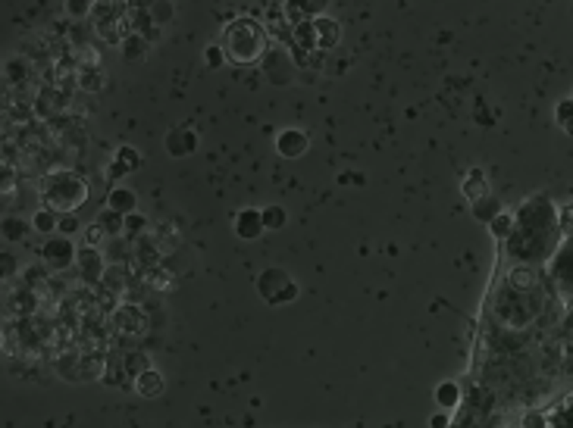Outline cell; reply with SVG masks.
Here are the masks:
<instances>
[{
    "label": "cell",
    "instance_id": "cell-1",
    "mask_svg": "<svg viewBox=\"0 0 573 428\" xmlns=\"http://www.w3.org/2000/svg\"><path fill=\"white\" fill-rule=\"evenodd\" d=\"M263 28L251 19H235L223 35V50H226L229 60L235 63H254L257 56L263 54Z\"/></svg>",
    "mask_w": 573,
    "mask_h": 428
},
{
    "label": "cell",
    "instance_id": "cell-2",
    "mask_svg": "<svg viewBox=\"0 0 573 428\" xmlns=\"http://www.w3.org/2000/svg\"><path fill=\"white\" fill-rule=\"evenodd\" d=\"M263 228H267V225H263V213L260 210H241L238 216H235V235L245 238V241H254Z\"/></svg>",
    "mask_w": 573,
    "mask_h": 428
},
{
    "label": "cell",
    "instance_id": "cell-3",
    "mask_svg": "<svg viewBox=\"0 0 573 428\" xmlns=\"http://www.w3.org/2000/svg\"><path fill=\"white\" fill-rule=\"evenodd\" d=\"M307 144H311V141H307V134L297 132V128H289V132H282L276 138V150L282 156H301L307 150Z\"/></svg>",
    "mask_w": 573,
    "mask_h": 428
},
{
    "label": "cell",
    "instance_id": "cell-4",
    "mask_svg": "<svg viewBox=\"0 0 573 428\" xmlns=\"http://www.w3.org/2000/svg\"><path fill=\"white\" fill-rule=\"evenodd\" d=\"M44 260L50 263L54 269H63V266H69L72 263V244L66 238H60V241H50L47 247H44Z\"/></svg>",
    "mask_w": 573,
    "mask_h": 428
},
{
    "label": "cell",
    "instance_id": "cell-5",
    "mask_svg": "<svg viewBox=\"0 0 573 428\" xmlns=\"http://www.w3.org/2000/svg\"><path fill=\"white\" fill-rule=\"evenodd\" d=\"M313 25H317V38H319V47L333 50L335 44H339L341 38V28L335 19H329V16H319V19H313Z\"/></svg>",
    "mask_w": 573,
    "mask_h": 428
},
{
    "label": "cell",
    "instance_id": "cell-6",
    "mask_svg": "<svg viewBox=\"0 0 573 428\" xmlns=\"http://www.w3.org/2000/svg\"><path fill=\"white\" fill-rule=\"evenodd\" d=\"M295 44L301 50H311V47H319V38H317V25L311 19H297L295 25Z\"/></svg>",
    "mask_w": 573,
    "mask_h": 428
},
{
    "label": "cell",
    "instance_id": "cell-7",
    "mask_svg": "<svg viewBox=\"0 0 573 428\" xmlns=\"http://www.w3.org/2000/svg\"><path fill=\"white\" fill-rule=\"evenodd\" d=\"M166 141H170V154H176V156L191 154V150H194V144H198V138H194L191 132H182V128H179V132H172Z\"/></svg>",
    "mask_w": 573,
    "mask_h": 428
},
{
    "label": "cell",
    "instance_id": "cell-8",
    "mask_svg": "<svg viewBox=\"0 0 573 428\" xmlns=\"http://www.w3.org/2000/svg\"><path fill=\"white\" fill-rule=\"evenodd\" d=\"M110 210L128 213V216H132V210H135V197H132V191H126V188L113 191V194H110Z\"/></svg>",
    "mask_w": 573,
    "mask_h": 428
},
{
    "label": "cell",
    "instance_id": "cell-9",
    "mask_svg": "<svg viewBox=\"0 0 573 428\" xmlns=\"http://www.w3.org/2000/svg\"><path fill=\"white\" fill-rule=\"evenodd\" d=\"M135 388L144 394V397H154V394H160L163 391V379L157 372H144L142 379L135 381Z\"/></svg>",
    "mask_w": 573,
    "mask_h": 428
},
{
    "label": "cell",
    "instance_id": "cell-10",
    "mask_svg": "<svg viewBox=\"0 0 573 428\" xmlns=\"http://www.w3.org/2000/svg\"><path fill=\"white\" fill-rule=\"evenodd\" d=\"M285 210L282 206H267V210H263V225H267V228H282L285 225Z\"/></svg>",
    "mask_w": 573,
    "mask_h": 428
},
{
    "label": "cell",
    "instance_id": "cell-11",
    "mask_svg": "<svg viewBox=\"0 0 573 428\" xmlns=\"http://www.w3.org/2000/svg\"><path fill=\"white\" fill-rule=\"evenodd\" d=\"M35 228L38 232H54V228H60V219L54 216V213L41 210V213H35Z\"/></svg>",
    "mask_w": 573,
    "mask_h": 428
},
{
    "label": "cell",
    "instance_id": "cell-12",
    "mask_svg": "<svg viewBox=\"0 0 573 428\" xmlns=\"http://www.w3.org/2000/svg\"><path fill=\"white\" fill-rule=\"evenodd\" d=\"M558 122L564 132L573 134V100H564V104L558 106Z\"/></svg>",
    "mask_w": 573,
    "mask_h": 428
},
{
    "label": "cell",
    "instance_id": "cell-13",
    "mask_svg": "<svg viewBox=\"0 0 573 428\" xmlns=\"http://www.w3.org/2000/svg\"><path fill=\"white\" fill-rule=\"evenodd\" d=\"M104 235H106V228H104V225H100V222L88 225V228H85V244H88V247L100 244V238H104Z\"/></svg>",
    "mask_w": 573,
    "mask_h": 428
},
{
    "label": "cell",
    "instance_id": "cell-14",
    "mask_svg": "<svg viewBox=\"0 0 573 428\" xmlns=\"http://www.w3.org/2000/svg\"><path fill=\"white\" fill-rule=\"evenodd\" d=\"M204 60L213 66V69H216V66H223V60H226V50H223V44H220V47H207Z\"/></svg>",
    "mask_w": 573,
    "mask_h": 428
},
{
    "label": "cell",
    "instance_id": "cell-15",
    "mask_svg": "<svg viewBox=\"0 0 573 428\" xmlns=\"http://www.w3.org/2000/svg\"><path fill=\"white\" fill-rule=\"evenodd\" d=\"M142 228H144V216H135V213H132V216H126V232L128 235L142 232Z\"/></svg>",
    "mask_w": 573,
    "mask_h": 428
},
{
    "label": "cell",
    "instance_id": "cell-16",
    "mask_svg": "<svg viewBox=\"0 0 573 428\" xmlns=\"http://www.w3.org/2000/svg\"><path fill=\"white\" fill-rule=\"evenodd\" d=\"M22 232H25V225H19L16 219H10V222L3 225V235H7V238H19Z\"/></svg>",
    "mask_w": 573,
    "mask_h": 428
},
{
    "label": "cell",
    "instance_id": "cell-17",
    "mask_svg": "<svg viewBox=\"0 0 573 428\" xmlns=\"http://www.w3.org/2000/svg\"><path fill=\"white\" fill-rule=\"evenodd\" d=\"M439 401H442V403H454V385H442Z\"/></svg>",
    "mask_w": 573,
    "mask_h": 428
},
{
    "label": "cell",
    "instance_id": "cell-18",
    "mask_svg": "<svg viewBox=\"0 0 573 428\" xmlns=\"http://www.w3.org/2000/svg\"><path fill=\"white\" fill-rule=\"evenodd\" d=\"M60 225H63V232H76V228H78L72 216H63V222H60Z\"/></svg>",
    "mask_w": 573,
    "mask_h": 428
},
{
    "label": "cell",
    "instance_id": "cell-19",
    "mask_svg": "<svg viewBox=\"0 0 573 428\" xmlns=\"http://www.w3.org/2000/svg\"><path fill=\"white\" fill-rule=\"evenodd\" d=\"M66 10H72V13H88V3H69Z\"/></svg>",
    "mask_w": 573,
    "mask_h": 428
},
{
    "label": "cell",
    "instance_id": "cell-20",
    "mask_svg": "<svg viewBox=\"0 0 573 428\" xmlns=\"http://www.w3.org/2000/svg\"><path fill=\"white\" fill-rule=\"evenodd\" d=\"M432 428H445V416H436V419H432Z\"/></svg>",
    "mask_w": 573,
    "mask_h": 428
}]
</instances>
